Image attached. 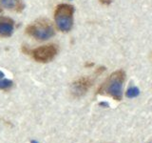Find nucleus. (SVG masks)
I'll use <instances>...</instances> for the list:
<instances>
[{
    "label": "nucleus",
    "instance_id": "0eeeda50",
    "mask_svg": "<svg viewBox=\"0 0 152 143\" xmlns=\"http://www.w3.org/2000/svg\"><path fill=\"white\" fill-rule=\"evenodd\" d=\"M1 4L5 8L16 10L17 12H21L24 9V5L20 0H1Z\"/></svg>",
    "mask_w": 152,
    "mask_h": 143
},
{
    "label": "nucleus",
    "instance_id": "f257e3e1",
    "mask_svg": "<svg viewBox=\"0 0 152 143\" xmlns=\"http://www.w3.org/2000/svg\"><path fill=\"white\" fill-rule=\"evenodd\" d=\"M126 74L124 71H116L109 75V77L104 83L100 92H104L112 97L115 100H121L123 97V84L125 81Z\"/></svg>",
    "mask_w": 152,
    "mask_h": 143
},
{
    "label": "nucleus",
    "instance_id": "6e6552de",
    "mask_svg": "<svg viewBox=\"0 0 152 143\" xmlns=\"http://www.w3.org/2000/svg\"><path fill=\"white\" fill-rule=\"evenodd\" d=\"M140 94V91L139 89H138L137 87H131V88H128L126 93V95L127 97L129 98H132V97H138Z\"/></svg>",
    "mask_w": 152,
    "mask_h": 143
},
{
    "label": "nucleus",
    "instance_id": "39448f33",
    "mask_svg": "<svg viewBox=\"0 0 152 143\" xmlns=\"http://www.w3.org/2000/svg\"><path fill=\"white\" fill-rule=\"evenodd\" d=\"M92 85V80L88 77H81L71 85V92L75 97H82Z\"/></svg>",
    "mask_w": 152,
    "mask_h": 143
},
{
    "label": "nucleus",
    "instance_id": "f03ea898",
    "mask_svg": "<svg viewBox=\"0 0 152 143\" xmlns=\"http://www.w3.org/2000/svg\"><path fill=\"white\" fill-rule=\"evenodd\" d=\"M73 6L69 4H60L54 12V20L57 28L61 32H69L73 25Z\"/></svg>",
    "mask_w": 152,
    "mask_h": 143
},
{
    "label": "nucleus",
    "instance_id": "1a4fd4ad",
    "mask_svg": "<svg viewBox=\"0 0 152 143\" xmlns=\"http://www.w3.org/2000/svg\"><path fill=\"white\" fill-rule=\"evenodd\" d=\"M12 86V81L10 80V79H6V78H3L0 80V89L5 90V89H9L10 87Z\"/></svg>",
    "mask_w": 152,
    "mask_h": 143
},
{
    "label": "nucleus",
    "instance_id": "7ed1b4c3",
    "mask_svg": "<svg viewBox=\"0 0 152 143\" xmlns=\"http://www.w3.org/2000/svg\"><path fill=\"white\" fill-rule=\"evenodd\" d=\"M26 33L37 40H48L54 35V29L46 19H40L31 23L26 29Z\"/></svg>",
    "mask_w": 152,
    "mask_h": 143
},
{
    "label": "nucleus",
    "instance_id": "9b49d317",
    "mask_svg": "<svg viewBox=\"0 0 152 143\" xmlns=\"http://www.w3.org/2000/svg\"><path fill=\"white\" fill-rule=\"evenodd\" d=\"M99 105H100V106H104L106 108L108 107V103H107V102H101Z\"/></svg>",
    "mask_w": 152,
    "mask_h": 143
},
{
    "label": "nucleus",
    "instance_id": "ddd939ff",
    "mask_svg": "<svg viewBox=\"0 0 152 143\" xmlns=\"http://www.w3.org/2000/svg\"><path fill=\"white\" fill-rule=\"evenodd\" d=\"M31 143H38V142H37V141H35V140H31Z\"/></svg>",
    "mask_w": 152,
    "mask_h": 143
},
{
    "label": "nucleus",
    "instance_id": "20e7f679",
    "mask_svg": "<svg viewBox=\"0 0 152 143\" xmlns=\"http://www.w3.org/2000/svg\"><path fill=\"white\" fill-rule=\"evenodd\" d=\"M31 55L37 62H42V63H47L54 58L55 55L58 52V48L54 44L45 45L38 47L36 49L32 50Z\"/></svg>",
    "mask_w": 152,
    "mask_h": 143
},
{
    "label": "nucleus",
    "instance_id": "f8f14e48",
    "mask_svg": "<svg viewBox=\"0 0 152 143\" xmlns=\"http://www.w3.org/2000/svg\"><path fill=\"white\" fill-rule=\"evenodd\" d=\"M4 76H5L4 73H2V72L0 71V80H1V79H3V78H4Z\"/></svg>",
    "mask_w": 152,
    "mask_h": 143
},
{
    "label": "nucleus",
    "instance_id": "9d476101",
    "mask_svg": "<svg viewBox=\"0 0 152 143\" xmlns=\"http://www.w3.org/2000/svg\"><path fill=\"white\" fill-rule=\"evenodd\" d=\"M99 1L104 5H109L112 2V0H99Z\"/></svg>",
    "mask_w": 152,
    "mask_h": 143
},
{
    "label": "nucleus",
    "instance_id": "423d86ee",
    "mask_svg": "<svg viewBox=\"0 0 152 143\" xmlns=\"http://www.w3.org/2000/svg\"><path fill=\"white\" fill-rule=\"evenodd\" d=\"M14 22L11 18L0 17V36L9 37L13 32Z\"/></svg>",
    "mask_w": 152,
    "mask_h": 143
}]
</instances>
